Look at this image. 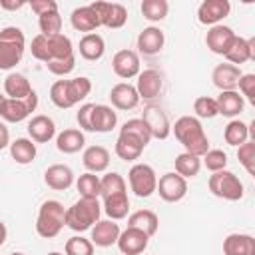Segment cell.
<instances>
[{"mask_svg":"<svg viewBox=\"0 0 255 255\" xmlns=\"http://www.w3.org/2000/svg\"><path fill=\"white\" fill-rule=\"evenodd\" d=\"M100 197H102V211L112 221H120L128 217L129 213L128 185L118 171H110L100 177Z\"/></svg>","mask_w":255,"mask_h":255,"instance_id":"cell-1","label":"cell"},{"mask_svg":"<svg viewBox=\"0 0 255 255\" xmlns=\"http://www.w3.org/2000/svg\"><path fill=\"white\" fill-rule=\"evenodd\" d=\"M151 141V135L145 128V124L141 122V118H133L128 120L122 128H120V135L116 139V155L124 161H135L139 159L141 151L145 149V145Z\"/></svg>","mask_w":255,"mask_h":255,"instance_id":"cell-2","label":"cell"},{"mask_svg":"<svg viewBox=\"0 0 255 255\" xmlns=\"http://www.w3.org/2000/svg\"><path fill=\"white\" fill-rule=\"evenodd\" d=\"M171 133L175 135V139L185 147L187 153L203 157L209 149V139L207 133L201 126V122L195 116H181L175 120V124L171 126Z\"/></svg>","mask_w":255,"mask_h":255,"instance_id":"cell-3","label":"cell"},{"mask_svg":"<svg viewBox=\"0 0 255 255\" xmlns=\"http://www.w3.org/2000/svg\"><path fill=\"white\" fill-rule=\"evenodd\" d=\"M92 92V82L86 76L72 78V80H56L50 88V100L56 108L68 110L86 100Z\"/></svg>","mask_w":255,"mask_h":255,"instance_id":"cell-4","label":"cell"},{"mask_svg":"<svg viewBox=\"0 0 255 255\" xmlns=\"http://www.w3.org/2000/svg\"><path fill=\"white\" fill-rule=\"evenodd\" d=\"M30 52H32V56L36 60L48 64V62L72 56L74 54V46H72V40L68 36H64V34H54V36L38 34V36L32 38Z\"/></svg>","mask_w":255,"mask_h":255,"instance_id":"cell-5","label":"cell"},{"mask_svg":"<svg viewBox=\"0 0 255 255\" xmlns=\"http://www.w3.org/2000/svg\"><path fill=\"white\" fill-rule=\"evenodd\" d=\"M102 215V203L98 199H84L80 197L76 203H72L66 209V227H70L76 233L92 229Z\"/></svg>","mask_w":255,"mask_h":255,"instance_id":"cell-6","label":"cell"},{"mask_svg":"<svg viewBox=\"0 0 255 255\" xmlns=\"http://www.w3.org/2000/svg\"><path fill=\"white\" fill-rule=\"evenodd\" d=\"M26 50V36L18 26L0 30V70H12L20 64Z\"/></svg>","mask_w":255,"mask_h":255,"instance_id":"cell-7","label":"cell"},{"mask_svg":"<svg viewBox=\"0 0 255 255\" xmlns=\"http://www.w3.org/2000/svg\"><path fill=\"white\" fill-rule=\"evenodd\" d=\"M66 225V207L58 199H46L36 217V233L44 239L56 237Z\"/></svg>","mask_w":255,"mask_h":255,"instance_id":"cell-8","label":"cell"},{"mask_svg":"<svg viewBox=\"0 0 255 255\" xmlns=\"http://www.w3.org/2000/svg\"><path fill=\"white\" fill-rule=\"evenodd\" d=\"M207 187L215 197H221L225 201H239L243 197V183L229 169L211 173L207 179Z\"/></svg>","mask_w":255,"mask_h":255,"instance_id":"cell-9","label":"cell"},{"mask_svg":"<svg viewBox=\"0 0 255 255\" xmlns=\"http://www.w3.org/2000/svg\"><path fill=\"white\" fill-rule=\"evenodd\" d=\"M128 181H129V189L137 197H149L155 193L157 187L155 169L147 163H133L128 171Z\"/></svg>","mask_w":255,"mask_h":255,"instance_id":"cell-10","label":"cell"},{"mask_svg":"<svg viewBox=\"0 0 255 255\" xmlns=\"http://www.w3.org/2000/svg\"><path fill=\"white\" fill-rule=\"evenodd\" d=\"M36 108H38V94L36 92H32L24 100L6 98L4 104H2V108H0V118L4 122H8V124H20L26 118H30Z\"/></svg>","mask_w":255,"mask_h":255,"instance_id":"cell-11","label":"cell"},{"mask_svg":"<svg viewBox=\"0 0 255 255\" xmlns=\"http://www.w3.org/2000/svg\"><path fill=\"white\" fill-rule=\"evenodd\" d=\"M90 6L100 18V26L118 30V28H124L126 22H128V10H126L124 4H118V2H92Z\"/></svg>","mask_w":255,"mask_h":255,"instance_id":"cell-12","label":"cell"},{"mask_svg":"<svg viewBox=\"0 0 255 255\" xmlns=\"http://www.w3.org/2000/svg\"><path fill=\"white\" fill-rule=\"evenodd\" d=\"M141 122L145 124L151 139H167L169 133H171V124H169V118L167 114L159 108V106H145L143 108V114H141Z\"/></svg>","mask_w":255,"mask_h":255,"instance_id":"cell-13","label":"cell"},{"mask_svg":"<svg viewBox=\"0 0 255 255\" xmlns=\"http://www.w3.org/2000/svg\"><path fill=\"white\" fill-rule=\"evenodd\" d=\"M155 191L159 193V197L167 203H177L181 201L185 195H187V179H183L179 173L175 171H169V173H163L159 179H157V187Z\"/></svg>","mask_w":255,"mask_h":255,"instance_id":"cell-14","label":"cell"},{"mask_svg":"<svg viewBox=\"0 0 255 255\" xmlns=\"http://www.w3.org/2000/svg\"><path fill=\"white\" fill-rule=\"evenodd\" d=\"M231 12L229 0H203L197 8V20L203 26H217Z\"/></svg>","mask_w":255,"mask_h":255,"instance_id":"cell-15","label":"cell"},{"mask_svg":"<svg viewBox=\"0 0 255 255\" xmlns=\"http://www.w3.org/2000/svg\"><path fill=\"white\" fill-rule=\"evenodd\" d=\"M235 32L233 28L229 26H223V24H217V26H211L205 34V46L209 52L217 54V56H225L227 50L231 48L233 40H235Z\"/></svg>","mask_w":255,"mask_h":255,"instance_id":"cell-16","label":"cell"},{"mask_svg":"<svg viewBox=\"0 0 255 255\" xmlns=\"http://www.w3.org/2000/svg\"><path fill=\"white\" fill-rule=\"evenodd\" d=\"M135 90H137V96L139 100H145V102H151L155 100L161 90H163V76L149 68V70H143L137 74V82H135Z\"/></svg>","mask_w":255,"mask_h":255,"instance_id":"cell-17","label":"cell"},{"mask_svg":"<svg viewBox=\"0 0 255 255\" xmlns=\"http://www.w3.org/2000/svg\"><path fill=\"white\" fill-rule=\"evenodd\" d=\"M112 70L118 78L129 80L139 74V56L133 50H118L112 58Z\"/></svg>","mask_w":255,"mask_h":255,"instance_id":"cell-18","label":"cell"},{"mask_svg":"<svg viewBox=\"0 0 255 255\" xmlns=\"http://www.w3.org/2000/svg\"><path fill=\"white\" fill-rule=\"evenodd\" d=\"M147 243H149V237L135 227H126L124 231H120V237L116 241L118 249L124 255H139L147 249Z\"/></svg>","mask_w":255,"mask_h":255,"instance_id":"cell-19","label":"cell"},{"mask_svg":"<svg viewBox=\"0 0 255 255\" xmlns=\"http://www.w3.org/2000/svg\"><path fill=\"white\" fill-rule=\"evenodd\" d=\"M241 74H243L241 68L229 64V62H223L213 68L211 82L219 92H231V90H237V82H239Z\"/></svg>","mask_w":255,"mask_h":255,"instance_id":"cell-20","label":"cell"},{"mask_svg":"<svg viewBox=\"0 0 255 255\" xmlns=\"http://www.w3.org/2000/svg\"><path fill=\"white\" fill-rule=\"evenodd\" d=\"M110 102L116 110L128 112V110H133L139 104V96H137L135 86H131L128 82H120L110 90Z\"/></svg>","mask_w":255,"mask_h":255,"instance_id":"cell-21","label":"cell"},{"mask_svg":"<svg viewBox=\"0 0 255 255\" xmlns=\"http://www.w3.org/2000/svg\"><path fill=\"white\" fill-rule=\"evenodd\" d=\"M28 135L34 143H48L50 139L56 137V124L52 118L38 114L28 122Z\"/></svg>","mask_w":255,"mask_h":255,"instance_id":"cell-22","label":"cell"},{"mask_svg":"<svg viewBox=\"0 0 255 255\" xmlns=\"http://www.w3.org/2000/svg\"><path fill=\"white\" fill-rule=\"evenodd\" d=\"M44 183L54 191H66L74 183V171H72V167H68L64 163H54V165L46 167Z\"/></svg>","mask_w":255,"mask_h":255,"instance_id":"cell-23","label":"cell"},{"mask_svg":"<svg viewBox=\"0 0 255 255\" xmlns=\"http://www.w3.org/2000/svg\"><path fill=\"white\" fill-rule=\"evenodd\" d=\"M163 44H165V34L157 26H147L137 36V50L141 54H145V56L159 54L163 50Z\"/></svg>","mask_w":255,"mask_h":255,"instance_id":"cell-24","label":"cell"},{"mask_svg":"<svg viewBox=\"0 0 255 255\" xmlns=\"http://www.w3.org/2000/svg\"><path fill=\"white\" fill-rule=\"evenodd\" d=\"M225 62L233 64V66H241L245 62H251L255 58V40L253 38H241V36H235L231 48L227 50V54L223 56Z\"/></svg>","mask_w":255,"mask_h":255,"instance_id":"cell-25","label":"cell"},{"mask_svg":"<svg viewBox=\"0 0 255 255\" xmlns=\"http://www.w3.org/2000/svg\"><path fill=\"white\" fill-rule=\"evenodd\" d=\"M120 225L118 221H112V219H100L94 227H92V237L90 241L96 245V247H112L116 245L118 237H120Z\"/></svg>","mask_w":255,"mask_h":255,"instance_id":"cell-26","label":"cell"},{"mask_svg":"<svg viewBox=\"0 0 255 255\" xmlns=\"http://www.w3.org/2000/svg\"><path fill=\"white\" fill-rule=\"evenodd\" d=\"M223 255H255V237L249 233H229L223 239Z\"/></svg>","mask_w":255,"mask_h":255,"instance_id":"cell-27","label":"cell"},{"mask_svg":"<svg viewBox=\"0 0 255 255\" xmlns=\"http://www.w3.org/2000/svg\"><path fill=\"white\" fill-rule=\"evenodd\" d=\"M92 131H98V133H108L116 128L118 124V114L114 112L112 106H106V104H94V110H92Z\"/></svg>","mask_w":255,"mask_h":255,"instance_id":"cell-28","label":"cell"},{"mask_svg":"<svg viewBox=\"0 0 255 255\" xmlns=\"http://www.w3.org/2000/svg\"><path fill=\"white\" fill-rule=\"evenodd\" d=\"M70 24L74 30L78 32H86V34H92L100 28V18L98 14L92 10V6H80V8H74L72 14H70Z\"/></svg>","mask_w":255,"mask_h":255,"instance_id":"cell-29","label":"cell"},{"mask_svg":"<svg viewBox=\"0 0 255 255\" xmlns=\"http://www.w3.org/2000/svg\"><path fill=\"white\" fill-rule=\"evenodd\" d=\"M215 104H217V116L235 120L243 112L245 100L237 90H231V92H219V96L215 98Z\"/></svg>","mask_w":255,"mask_h":255,"instance_id":"cell-30","label":"cell"},{"mask_svg":"<svg viewBox=\"0 0 255 255\" xmlns=\"http://www.w3.org/2000/svg\"><path fill=\"white\" fill-rule=\"evenodd\" d=\"M82 163L90 173H102L110 165V151L104 145H90L82 153Z\"/></svg>","mask_w":255,"mask_h":255,"instance_id":"cell-31","label":"cell"},{"mask_svg":"<svg viewBox=\"0 0 255 255\" xmlns=\"http://www.w3.org/2000/svg\"><path fill=\"white\" fill-rule=\"evenodd\" d=\"M128 227H135L143 231L147 237H153L159 227V217L151 209H137L131 215H128Z\"/></svg>","mask_w":255,"mask_h":255,"instance_id":"cell-32","label":"cell"},{"mask_svg":"<svg viewBox=\"0 0 255 255\" xmlns=\"http://www.w3.org/2000/svg\"><path fill=\"white\" fill-rule=\"evenodd\" d=\"M78 50H80V56L88 62H96L104 56L106 52V42L100 34L92 32V34H84L80 44H78Z\"/></svg>","mask_w":255,"mask_h":255,"instance_id":"cell-33","label":"cell"},{"mask_svg":"<svg viewBox=\"0 0 255 255\" xmlns=\"http://www.w3.org/2000/svg\"><path fill=\"white\" fill-rule=\"evenodd\" d=\"M86 143L84 131L78 128H68L56 135V147L62 153H78Z\"/></svg>","mask_w":255,"mask_h":255,"instance_id":"cell-34","label":"cell"},{"mask_svg":"<svg viewBox=\"0 0 255 255\" xmlns=\"http://www.w3.org/2000/svg\"><path fill=\"white\" fill-rule=\"evenodd\" d=\"M4 92H6V98L24 100V98H28L34 90H32V86H30V80H28L24 74L12 72V74H8L6 80H4Z\"/></svg>","mask_w":255,"mask_h":255,"instance_id":"cell-35","label":"cell"},{"mask_svg":"<svg viewBox=\"0 0 255 255\" xmlns=\"http://www.w3.org/2000/svg\"><path fill=\"white\" fill-rule=\"evenodd\" d=\"M10 155L16 163L20 165H28L36 159V143L30 139V137H18L14 141H10Z\"/></svg>","mask_w":255,"mask_h":255,"instance_id":"cell-36","label":"cell"},{"mask_svg":"<svg viewBox=\"0 0 255 255\" xmlns=\"http://www.w3.org/2000/svg\"><path fill=\"white\" fill-rule=\"evenodd\" d=\"M223 139H225V143H229L233 147H239L241 143H245L249 139V124H245L237 118L231 120L223 129Z\"/></svg>","mask_w":255,"mask_h":255,"instance_id":"cell-37","label":"cell"},{"mask_svg":"<svg viewBox=\"0 0 255 255\" xmlns=\"http://www.w3.org/2000/svg\"><path fill=\"white\" fill-rule=\"evenodd\" d=\"M173 165H175V173H179L183 179H189V177H195L201 171V157L183 151L175 157Z\"/></svg>","mask_w":255,"mask_h":255,"instance_id":"cell-38","label":"cell"},{"mask_svg":"<svg viewBox=\"0 0 255 255\" xmlns=\"http://www.w3.org/2000/svg\"><path fill=\"white\" fill-rule=\"evenodd\" d=\"M76 189L80 193V197L84 199H98L100 197V175L98 173H82L76 179Z\"/></svg>","mask_w":255,"mask_h":255,"instance_id":"cell-39","label":"cell"},{"mask_svg":"<svg viewBox=\"0 0 255 255\" xmlns=\"http://www.w3.org/2000/svg\"><path fill=\"white\" fill-rule=\"evenodd\" d=\"M139 10L147 22H161L169 12V4L167 0H143Z\"/></svg>","mask_w":255,"mask_h":255,"instance_id":"cell-40","label":"cell"},{"mask_svg":"<svg viewBox=\"0 0 255 255\" xmlns=\"http://www.w3.org/2000/svg\"><path fill=\"white\" fill-rule=\"evenodd\" d=\"M38 26H40V34H44V36L62 34V16H60V12L54 10V12H46V14L38 16Z\"/></svg>","mask_w":255,"mask_h":255,"instance_id":"cell-41","label":"cell"},{"mask_svg":"<svg viewBox=\"0 0 255 255\" xmlns=\"http://www.w3.org/2000/svg\"><path fill=\"white\" fill-rule=\"evenodd\" d=\"M193 112H195V118L197 120H211L217 116V104H215V98H209V96H199L195 98L193 102Z\"/></svg>","mask_w":255,"mask_h":255,"instance_id":"cell-42","label":"cell"},{"mask_svg":"<svg viewBox=\"0 0 255 255\" xmlns=\"http://www.w3.org/2000/svg\"><path fill=\"white\" fill-rule=\"evenodd\" d=\"M237 159L249 175H255V141L247 139L237 147Z\"/></svg>","mask_w":255,"mask_h":255,"instance_id":"cell-43","label":"cell"},{"mask_svg":"<svg viewBox=\"0 0 255 255\" xmlns=\"http://www.w3.org/2000/svg\"><path fill=\"white\" fill-rule=\"evenodd\" d=\"M66 255H94V243L82 235H74L64 245Z\"/></svg>","mask_w":255,"mask_h":255,"instance_id":"cell-44","label":"cell"},{"mask_svg":"<svg viewBox=\"0 0 255 255\" xmlns=\"http://www.w3.org/2000/svg\"><path fill=\"white\" fill-rule=\"evenodd\" d=\"M201 165H205L211 173L221 171L227 167V153L223 149H207V153L201 157Z\"/></svg>","mask_w":255,"mask_h":255,"instance_id":"cell-45","label":"cell"},{"mask_svg":"<svg viewBox=\"0 0 255 255\" xmlns=\"http://www.w3.org/2000/svg\"><path fill=\"white\" fill-rule=\"evenodd\" d=\"M237 90L243 100H247L251 106H255V74H241L237 82Z\"/></svg>","mask_w":255,"mask_h":255,"instance_id":"cell-46","label":"cell"},{"mask_svg":"<svg viewBox=\"0 0 255 255\" xmlns=\"http://www.w3.org/2000/svg\"><path fill=\"white\" fill-rule=\"evenodd\" d=\"M46 68H48V72H52L54 76H68V74L76 68V56L72 54V56H68V58L48 62Z\"/></svg>","mask_w":255,"mask_h":255,"instance_id":"cell-47","label":"cell"},{"mask_svg":"<svg viewBox=\"0 0 255 255\" xmlns=\"http://www.w3.org/2000/svg\"><path fill=\"white\" fill-rule=\"evenodd\" d=\"M92 110H94V104H84V106L78 110V114H76V122H78L80 129H84V131H92V124H90V120H92Z\"/></svg>","mask_w":255,"mask_h":255,"instance_id":"cell-48","label":"cell"},{"mask_svg":"<svg viewBox=\"0 0 255 255\" xmlns=\"http://www.w3.org/2000/svg\"><path fill=\"white\" fill-rule=\"evenodd\" d=\"M30 8L36 12V16H42V14H46V12L58 10V2H56V0H32V2H30Z\"/></svg>","mask_w":255,"mask_h":255,"instance_id":"cell-49","label":"cell"},{"mask_svg":"<svg viewBox=\"0 0 255 255\" xmlns=\"http://www.w3.org/2000/svg\"><path fill=\"white\" fill-rule=\"evenodd\" d=\"M26 6V2L24 0H0V8H4V10H10V12H14V10H20V8H24Z\"/></svg>","mask_w":255,"mask_h":255,"instance_id":"cell-50","label":"cell"},{"mask_svg":"<svg viewBox=\"0 0 255 255\" xmlns=\"http://www.w3.org/2000/svg\"><path fill=\"white\" fill-rule=\"evenodd\" d=\"M8 145H10V131H8L6 124L0 122V149H4Z\"/></svg>","mask_w":255,"mask_h":255,"instance_id":"cell-51","label":"cell"},{"mask_svg":"<svg viewBox=\"0 0 255 255\" xmlns=\"http://www.w3.org/2000/svg\"><path fill=\"white\" fill-rule=\"evenodd\" d=\"M6 237H8V229H6V225L0 221V247L4 245V241H6Z\"/></svg>","mask_w":255,"mask_h":255,"instance_id":"cell-52","label":"cell"},{"mask_svg":"<svg viewBox=\"0 0 255 255\" xmlns=\"http://www.w3.org/2000/svg\"><path fill=\"white\" fill-rule=\"evenodd\" d=\"M4 100H6V96H2V94H0V108H2V104H4Z\"/></svg>","mask_w":255,"mask_h":255,"instance_id":"cell-53","label":"cell"},{"mask_svg":"<svg viewBox=\"0 0 255 255\" xmlns=\"http://www.w3.org/2000/svg\"><path fill=\"white\" fill-rule=\"evenodd\" d=\"M48 255H64V253H58V251H52V253H48Z\"/></svg>","mask_w":255,"mask_h":255,"instance_id":"cell-54","label":"cell"},{"mask_svg":"<svg viewBox=\"0 0 255 255\" xmlns=\"http://www.w3.org/2000/svg\"><path fill=\"white\" fill-rule=\"evenodd\" d=\"M10 255H24V253H10Z\"/></svg>","mask_w":255,"mask_h":255,"instance_id":"cell-55","label":"cell"}]
</instances>
